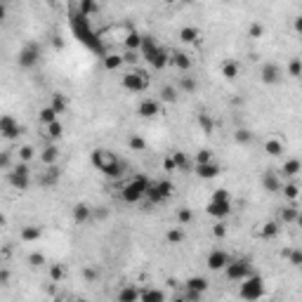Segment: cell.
<instances>
[{
  "instance_id": "1",
  "label": "cell",
  "mask_w": 302,
  "mask_h": 302,
  "mask_svg": "<svg viewBox=\"0 0 302 302\" xmlns=\"http://www.w3.org/2000/svg\"><path fill=\"white\" fill-rule=\"evenodd\" d=\"M71 31L76 33V38H78L85 48L95 50L97 54H104V48H102V43H99V38L95 33V29L90 26V21H88L85 15H80V12L73 15L71 17Z\"/></svg>"
},
{
  "instance_id": "2",
  "label": "cell",
  "mask_w": 302,
  "mask_h": 302,
  "mask_svg": "<svg viewBox=\"0 0 302 302\" xmlns=\"http://www.w3.org/2000/svg\"><path fill=\"white\" fill-rule=\"evenodd\" d=\"M92 163L97 170H102L107 177H121L125 170V163L113 151H107V149H95L92 151Z\"/></svg>"
},
{
  "instance_id": "3",
  "label": "cell",
  "mask_w": 302,
  "mask_h": 302,
  "mask_svg": "<svg viewBox=\"0 0 302 302\" xmlns=\"http://www.w3.org/2000/svg\"><path fill=\"white\" fill-rule=\"evenodd\" d=\"M142 54H144V59L151 64V69H156V71L165 69L170 64V52L165 48H160L159 43H156V38H151V36H144Z\"/></svg>"
},
{
  "instance_id": "4",
  "label": "cell",
  "mask_w": 302,
  "mask_h": 302,
  "mask_svg": "<svg viewBox=\"0 0 302 302\" xmlns=\"http://www.w3.org/2000/svg\"><path fill=\"white\" fill-rule=\"evenodd\" d=\"M149 184H151V182L144 177V175H132V177L123 184V189H121V198H123L125 203H140L144 196H146Z\"/></svg>"
},
{
  "instance_id": "5",
  "label": "cell",
  "mask_w": 302,
  "mask_h": 302,
  "mask_svg": "<svg viewBox=\"0 0 302 302\" xmlns=\"http://www.w3.org/2000/svg\"><path fill=\"white\" fill-rule=\"evenodd\" d=\"M206 210H208V215H210V217H215V220H224V217L229 215V210H231V198H229V194H227L224 189H217V191L210 196V201H208Z\"/></svg>"
},
{
  "instance_id": "6",
  "label": "cell",
  "mask_w": 302,
  "mask_h": 302,
  "mask_svg": "<svg viewBox=\"0 0 302 302\" xmlns=\"http://www.w3.org/2000/svg\"><path fill=\"white\" fill-rule=\"evenodd\" d=\"M238 295H241L243 300H260V298L265 295V281H262V276L255 274V271H253L250 276H246V279L241 281Z\"/></svg>"
},
{
  "instance_id": "7",
  "label": "cell",
  "mask_w": 302,
  "mask_h": 302,
  "mask_svg": "<svg viewBox=\"0 0 302 302\" xmlns=\"http://www.w3.org/2000/svg\"><path fill=\"white\" fill-rule=\"evenodd\" d=\"M173 196V182H168V179H160V182H151L149 184V189H146V203H149V208L151 206H159L163 201H168Z\"/></svg>"
},
{
  "instance_id": "8",
  "label": "cell",
  "mask_w": 302,
  "mask_h": 302,
  "mask_svg": "<svg viewBox=\"0 0 302 302\" xmlns=\"http://www.w3.org/2000/svg\"><path fill=\"white\" fill-rule=\"evenodd\" d=\"M253 274V267H250V260H231L229 265L224 267V276L229 279V281H234V284H241L246 276H250Z\"/></svg>"
},
{
  "instance_id": "9",
  "label": "cell",
  "mask_w": 302,
  "mask_h": 302,
  "mask_svg": "<svg viewBox=\"0 0 302 302\" xmlns=\"http://www.w3.org/2000/svg\"><path fill=\"white\" fill-rule=\"evenodd\" d=\"M40 54H43V50H40L38 43H26L17 54V64L21 69H33L38 62H40Z\"/></svg>"
},
{
  "instance_id": "10",
  "label": "cell",
  "mask_w": 302,
  "mask_h": 302,
  "mask_svg": "<svg viewBox=\"0 0 302 302\" xmlns=\"http://www.w3.org/2000/svg\"><path fill=\"white\" fill-rule=\"evenodd\" d=\"M7 182L19 189V191H26L29 189V184H31V170H29V163H17V168L15 170H10V175H7Z\"/></svg>"
},
{
  "instance_id": "11",
  "label": "cell",
  "mask_w": 302,
  "mask_h": 302,
  "mask_svg": "<svg viewBox=\"0 0 302 302\" xmlns=\"http://www.w3.org/2000/svg\"><path fill=\"white\" fill-rule=\"evenodd\" d=\"M123 88L130 90V92H144V90L149 88V76H146V71L135 69V71L125 73L123 76Z\"/></svg>"
},
{
  "instance_id": "12",
  "label": "cell",
  "mask_w": 302,
  "mask_h": 302,
  "mask_svg": "<svg viewBox=\"0 0 302 302\" xmlns=\"http://www.w3.org/2000/svg\"><path fill=\"white\" fill-rule=\"evenodd\" d=\"M281 76H284L281 66L274 64V62H267V64H262V69H260V80L265 85H276L281 80Z\"/></svg>"
},
{
  "instance_id": "13",
  "label": "cell",
  "mask_w": 302,
  "mask_h": 302,
  "mask_svg": "<svg viewBox=\"0 0 302 302\" xmlns=\"http://www.w3.org/2000/svg\"><path fill=\"white\" fill-rule=\"evenodd\" d=\"M21 132H24V127H21L19 121H15L12 116H2V118H0V135H2L5 140H17Z\"/></svg>"
},
{
  "instance_id": "14",
  "label": "cell",
  "mask_w": 302,
  "mask_h": 302,
  "mask_svg": "<svg viewBox=\"0 0 302 302\" xmlns=\"http://www.w3.org/2000/svg\"><path fill=\"white\" fill-rule=\"evenodd\" d=\"M206 262H208V267H210L213 271H222V269L231 262V257H229V253H227V250L215 248V250L208 253V260H206Z\"/></svg>"
},
{
  "instance_id": "15",
  "label": "cell",
  "mask_w": 302,
  "mask_h": 302,
  "mask_svg": "<svg viewBox=\"0 0 302 302\" xmlns=\"http://www.w3.org/2000/svg\"><path fill=\"white\" fill-rule=\"evenodd\" d=\"M260 182H262V187H265L269 194H276V191H281V187H284L281 175H279V173H274V170H265Z\"/></svg>"
},
{
  "instance_id": "16",
  "label": "cell",
  "mask_w": 302,
  "mask_h": 302,
  "mask_svg": "<svg viewBox=\"0 0 302 302\" xmlns=\"http://www.w3.org/2000/svg\"><path fill=\"white\" fill-rule=\"evenodd\" d=\"M137 113L142 116V118H156L160 113V102L159 99H151V97H146L140 102V107H137Z\"/></svg>"
},
{
  "instance_id": "17",
  "label": "cell",
  "mask_w": 302,
  "mask_h": 302,
  "mask_svg": "<svg viewBox=\"0 0 302 302\" xmlns=\"http://www.w3.org/2000/svg\"><path fill=\"white\" fill-rule=\"evenodd\" d=\"M194 173H196V177H201V179H213V177L220 175V165H217L215 160H208V163H196Z\"/></svg>"
},
{
  "instance_id": "18",
  "label": "cell",
  "mask_w": 302,
  "mask_h": 302,
  "mask_svg": "<svg viewBox=\"0 0 302 302\" xmlns=\"http://www.w3.org/2000/svg\"><path fill=\"white\" fill-rule=\"evenodd\" d=\"M92 208H90L88 203H76L73 206V210H71V217H73V222H78V224H85V222H90L92 220Z\"/></svg>"
},
{
  "instance_id": "19",
  "label": "cell",
  "mask_w": 302,
  "mask_h": 302,
  "mask_svg": "<svg viewBox=\"0 0 302 302\" xmlns=\"http://www.w3.org/2000/svg\"><path fill=\"white\" fill-rule=\"evenodd\" d=\"M170 64H173V66H177L182 73L191 71V66H194L191 57H189L187 52H173V54H170Z\"/></svg>"
},
{
  "instance_id": "20",
  "label": "cell",
  "mask_w": 302,
  "mask_h": 302,
  "mask_svg": "<svg viewBox=\"0 0 302 302\" xmlns=\"http://www.w3.org/2000/svg\"><path fill=\"white\" fill-rule=\"evenodd\" d=\"M302 173V160L300 159H288L284 160V165H281V175L288 179H293V177H298Z\"/></svg>"
},
{
  "instance_id": "21",
  "label": "cell",
  "mask_w": 302,
  "mask_h": 302,
  "mask_svg": "<svg viewBox=\"0 0 302 302\" xmlns=\"http://www.w3.org/2000/svg\"><path fill=\"white\" fill-rule=\"evenodd\" d=\"M135 300H142V293L135 286H125V288L118 290V302H135Z\"/></svg>"
},
{
  "instance_id": "22",
  "label": "cell",
  "mask_w": 302,
  "mask_h": 302,
  "mask_svg": "<svg viewBox=\"0 0 302 302\" xmlns=\"http://www.w3.org/2000/svg\"><path fill=\"white\" fill-rule=\"evenodd\" d=\"M187 290H189V293H198V295H203V293L208 290V281H206L203 276H191V279L187 281Z\"/></svg>"
},
{
  "instance_id": "23",
  "label": "cell",
  "mask_w": 302,
  "mask_h": 302,
  "mask_svg": "<svg viewBox=\"0 0 302 302\" xmlns=\"http://www.w3.org/2000/svg\"><path fill=\"white\" fill-rule=\"evenodd\" d=\"M142 43H144V36L142 33H137V31H130V33L125 36V48L132 50V52L142 50Z\"/></svg>"
},
{
  "instance_id": "24",
  "label": "cell",
  "mask_w": 302,
  "mask_h": 302,
  "mask_svg": "<svg viewBox=\"0 0 302 302\" xmlns=\"http://www.w3.org/2000/svg\"><path fill=\"white\" fill-rule=\"evenodd\" d=\"M57 159H59V149L50 144V146H45L43 149V154H40V160L45 163V165H57Z\"/></svg>"
},
{
  "instance_id": "25",
  "label": "cell",
  "mask_w": 302,
  "mask_h": 302,
  "mask_svg": "<svg viewBox=\"0 0 302 302\" xmlns=\"http://www.w3.org/2000/svg\"><path fill=\"white\" fill-rule=\"evenodd\" d=\"M123 64H125V57H121V54H107L104 57V69H109V71H116Z\"/></svg>"
},
{
  "instance_id": "26",
  "label": "cell",
  "mask_w": 302,
  "mask_h": 302,
  "mask_svg": "<svg viewBox=\"0 0 302 302\" xmlns=\"http://www.w3.org/2000/svg\"><path fill=\"white\" fill-rule=\"evenodd\" d=\"M298 208L295 206H286V208H281V213H279V217H281V222L284 224H293L295 220H298Z\"/></svg>"
},
{
  "instance_id": "27",
  "label": "cell",
  "mask_w": 302,
  "mask_h": 302,
  "mask_svg": "<svg viewBox=\"0 0 302 302\" xmlns=\"http://www.w3.org/2000/svg\"><path fill=\"white\" fill-rule=\"evenodd\" d=\"M265 151L269 156H281V154H284V142H281V140H267Z\"/></svg>"
},
{
  "instance_id": "28",
  "label": "cell",
  "mask_w": 302,
  "mask_h": 302,
  "mask_svg": "<svg viewBox=\"0 0 302 302\" xmlns=\"http://www.w3.org/2000/svg\"><path fill=\"white\" fill-rule=\"evenodd\" d=\"M99 7H97V0H78V12L80 15H85V17H90V15H95Z\"/></svg>"
},
{
  "instance_id": "29",
  "label": "cell",
  "mask_w": 302,
  "mask_h": 302,
  "mask_svg": "<svg viewBox=\"0 0 302 302\" xmlns=\"http://www.w3.org/2000/svg\"><path fill=\"white\" fill-rule=\"evenodd\" d=\"M198 36H201V33H198V29H194V26H184V29L179 31V40H182V43H196Z\"/></svg>"
},
{
  "instance_id": "30",
  "label": "cell",
  "mask_w": 302,
  "mask_h": 302,
  "mask_svg": "<svg viewBox=\"0 0 302 302\" xmlns=\"http://www.w3.org/2000/svg\"><path fill=\"white\" fill-rule=\"evenodd\" d=\"M19 236H21V241H38L43 236V229L40 227H24Z\"/></svg>"
},
{
  "instance_id": "31",
  "label": "cell",
  "mask_w": 302,
  "mask_h": 302,
  "mask_svg": "<svg viewBox=\"0 0 302 302\" xmlns=\"http://www.w3.org/2000/svg\"><path fill=\"white\" fill-rule=\"evenodd\" d=\"M281 191H284V196L288 198V201H298V198H300V187H298L295 182H288V184H284V187H281Z\"/></svg>"
},
{
  "instance_id": "32",
  "label": "cell",
  "mask_w": 302,
  "mask_h": 302,
  "mask_svg": "<svg viewBox=\"0 0 302 302\" xmlns=\"http://www.w3.org/2000/svg\"><path fill=\"white\" fill-rule=\"evenodd\" d=\"M222 76H224V78H227V80H234V78H236V76H238V64H236V62H224V64H222Z\"/></svg>"
},
{
  "instance_id": "33",
  "label": "cell",
  "mask_w": 302,
  "mask_h": 302,
  "mask_svg": "<svg viewBox=\"0 0 302 302\" xmlns=\"http://www.w3.org/2000/svg\"><path fill=\"white\" fill-rule=\"evenodd\" d=\"M57 111H54L52 107H45V109H40V113H38V118H40V123H45V125H50L57 121Z\"/></svg>"
},
{
  "instance_id": "34",
  "label": "cell",
  "mask_w": 302,
  "mask_h": 302,
  "mask_svg": "<svg viewBox=\"0 0 302 302\" xmlns=\"http://www.w3.org/2000/svg\"><path fill=\"white\" fill-rule=\"evenodd\" d=\"M160 102H177V88H173V85H163L160 88Z\"/></svg>"
},
{
  "instance_id": "35",
  "label": "cell",
  "mask_w": 302,
  "mask_h": 302,
  "mask_svg": "<svg viewBox=\"0 0 302 302\" xmlns=\"http://www.w3.org/2000/svg\"><path fill=\"white\" fill-rule=\"evenodd\" d=\"M234 140H236L238 144H250L253 142V132L246 130V127H238V130L234 132Z\"/></svg>"
},
{
  "instance_id": "36",
  "label": "cell",
  "mask_w": 302,
  "mask_h": 302,
  "mask_svg": "<svg viewBox=\"0 0 302 302\" xmlns=\"http://www.w3.org/2000/svg\"><path fill=\"white\" fill-rule=\"evenodd\" d=\"M142 300L144 302H163L165 300V293H163V290H144Z\"/></svg>"
},
{
  "instance_id": "37",
  "label": "cell",
  "mask_w": 302,
  "mask_h": 302,
  "mask_svg": "<svg viewBox=\"0 0 302 302\" xmlns=\"http://www.w3.org/2000/svg\"><path fill=\"white\" fill-rule=\"evenodd\" d=\"M179 90H182V92H189V95L196 92V80L191 76H182V78H179Z\"/></svg>"
},
{
  "instance_id": "38",
  "label": "cell",
  "mask_w": 302,
  "mask_h": 302,
  "mask_svg": "<svg viewBox=\"0 0 302 302\" xmlns=\"http://www.w3.org/2000/svg\"><path fill=\"white\" fill-rule=\"evenodd\" d=\"M50 107H52L57 113H64V111H66V97H64V95H54Z\"/></svg>"
},
{
  "instance_id": "39",
  "label": "cell",
  "mask_w": 302,
  "mask_h": 302,
  "mask_svg": "<svg viewBox=\"0 0 302 302\" xmlns=\"http://www.w3.org/2000/svg\"><path fill=\"white\" fill-rule=\"evenodd\" d=\"M45 127H48V137H50V140H59V137H62V132H64V127H62V123H59V121H54V123L45 125Z\"/></svg>"
},
{
  "instance_id": "40",
  "label": "cell",
  "mask_w": 302,
  "mask_h": 302,
  "mask_svg": "<svg viewBox=\"0 0 302 302\" xmlns=\"http://www.w3.org/2000/svg\"><path fill=\"white\" fill-rule=\"evenodd\" d=\"M260 234H262V238H274L279 234V222H267Z\"/></svg>"
},
{
  "instance_id": "41",
  "label": "cell",
  "mask_w": 302,
  "mask_h": 302,
  "mask_svg": "<svg viewBox=\"0 0 302 302\" xmlns=\"http://www.w3.org/2000/svg\"><path fill=\"white\" fill-rule=\"evenodd\" d=\"M173 156H175V160H177V168L182 170V173H184V170H191V159H187L182 151H175Z\"/></svg>"
},
{
  "instance_id": "42",
  "label": "cell",
  "mask_w": 302,
  "mask_h": 302,
  "mask_svg": "<svg viewBox=\"0 0 302 302\" xmlns=\"http://www.w3.org/2000/svg\"><path fill=\"white\" fill-rule=\"evenodd\" d=\"M284 255L293 267H302V250H286Z\"/></svg>"
},
{
  "instance_id": "43",
  "label": "cell",
  "mask_w": 302,
  "mask_h": 302,
  "mask_svg": "<svg viewBox=\"0 0 302 302\" xmlns=\"http://www.w3.org/2000/svg\"><path fill=\"white\" fill-rule=\"evenodd\" d=\"M127 144H130L132 151H144V149H146V142H144L142 137H137V135H132V137L127 140Z\"/></svg>"
},
{
  "instance_id": "44",
  "label": "cell",
  "mask_w": 302,
  "mask_h": 302,
  "mask_svg": "<svg viewBox=\"0 0 302 302\" xmlns=\"http://www.w3.org/2000/svg\"><path fill=\"white\" fill-rule=\"evenodd\" d=\"M194 220V213L189 210V208H179V213H177V222L179 224H189Z\"/></svg>"
},
{
  "instance_id": "45",
  "label": "cell",
  "mask_w": 302,
  "mask_h": 302,
  "mask_svg": "<svg viewBox=\"0 0 302 302\" xmlns=\"http://www.w3.org/2000/svg\"><path fill=\"white\" fill-rule=\"evenodd\" d=\"M288 73H290L293 78H300L302 76V62L300 59H293V62L288 64Z\"/></svg>"
},
{
  "instance_id": "46",
  "label": "cell",
  "mask_w": 302,
  "mask_h": 302,
  "mask_svg": "<svg viewBox=\"0 0 302 302\" xmlns=\"http://www.w3.org/2000/svg\"><path fill=\"white\" fill-rule=\"evenodd\" d=\"M165 238L170 241V243H182V238H184V231L182 229H170L165 234Z\"/></svg>"
},
{
  "instance_id": "47",
  "label": "cell",
  "mask_w": 302,
  "mask_h": 302,
  "mask_svg": "<svg viewBox=\"0 0 302 302\" xmlns=\"http://www.w3.org/2000/svg\"><path fill=\"white\" fill-rule=\"evenodd\" d=\"M31 159H33V146H29V144H26V146H21V149H19V160L29 163Z\"/></svg>"
},
{
  "instance_id": "48",
  "label": "cell",
  "mask_w": 302,
  "mask_h": 302,
  "mask_svg": "<svg viewBox=\"0 0 302 302\" xmlns=\"http://www.w3.org/2000/svg\"><path fill=\"white\" fill-rule=\"evenodd\" d=\"M198 123H201V127H203V130H206L208 135L213 132L215 123H213V121H210V118H208V116H206V113H201V116H198Z\"/></svg>"
},
{
  "instance_id": "49",
  "label": "cell",
  "mask_w": 302,
  "mask_h": 302,
  "mask_svg": "<svg viewBox=\"0 0 302 302\" xmlns=\"http://www.w3.org/2000/svg\"><path fill=\"white\" fill-rule=\"evenodd\" d=\"M208 160H213V151H208V149H201V151L196 154V163H208Z\"/></svg>"
},
{
  "instance_id": "50",
  "label": "cell",
  "mask_w": 302,
  "mask_h": 302,
  "mask_svg": "<svg viewBox=\"0 0 302 302\" xmlns=\"http://www.w3.org/2000/svg\"><path fill=\"white\" fill-rule=\"evenodd\" d=\"M213 234L217 236V238H224V236H227V224L220 220V222H217V224L213 227Z\"/></svg>"
},
{
  "instance_id": "51",
  "label": "cell",
  "mask_w": 302,
  "mask_h": 302,
  "mask_svg": "<svg viewBox=\"0 0 302 302\" xmlns=\"http://www.w3.org/2000/svg\"><path fill=\"white\" fill-rule=\"evenodd\" d=\"M163 168H165V170H170V173L179 170V168H177V160H175V156H168V159L163 160Z\"/></svg>"
},
{
  "instance_id": "52",
  "label": "cell",
  "mask_w": 302,
  "mask_h": 302,
  "mask_svg": "<svg viewBox=\"0 0 302 302\" xmlns=\"http://www.w3.org/2000/svg\"><path fill=\"white\" fill-rule=\"evenodd\" d=\"M62 276H64V269L57 265V267H50V279L52 281H62Z\"/></svg>"
},
{
  "instance_id": "53",
  "label": "cell",
  "mask_w": 302,
  "mask_h": 302,
  "mask_svg": "<svg viewBox=\"0 0 302 302\" xmlns=\"http://www.w3.org/2000/svg\"><path fill=\"white\" fill-rule=\"evenodd\" d=\"M83 276H85V281H97V279H99V271L92 269V267H88V269L83 271Z\"/></svg>"
},
{
  "instance_id": "54",
  "label": "cell",
  "mask_w": 302,
  "mask_h": 302,
  "mask_svg": "<svg viewBox=\"0 0 302 302\" xmlns=\"http://www.w3.org/2000/svg\"><path fill=\"white\" fill-rule=\"evenodd\" d=\"M29 262H31V265L33 267H38V265H43V262H45V257H43V255H40V253H33V255H29Z\"/></svg>"
},
{
  "instance_id": "55",
  "label": "cell",
  "mask_w": 302,
  "mask_h": 302,
  "mask_svg": "<svg viewBox=\"0 0 302 302\" xmlns=\"http://www.w3.org/2000/svg\"><path fill=\"white\" fill-rule=\"evenodd\" d=\"M262 31H265V29H262L260 24H253V26H250V36H253V38L262 36Z\"/></svg>"
},
{
  "instance_id": "56",
  "label": "cell",
  "mask_w": 302,
  "mask_h": 302,
  "mask_svg": "<svg viewBox=\"0 0 302 302\" xmlns=\"http://www.w3.org/2000/svg\"><path fill=\"white\" fill-rule=\"evenodd\" d=\"M293 26H295V31H298V33H302V15H300V17H295V24H293Z\"/></svg>"
},
{
  "instance_id": "57",
  "label": "cell",
  "mask_w": 302,
  "mask_h": 302,
  "mask_svg": "<svg viewBox=\"0 0 302 302\" xmlns=\"http://www.w3.org/2000/svg\"><path fill=\"white\" fill-rule=\"evenodd\" d=\"M295 224H298V227H302V213H298V220H295Z\"/></svg>"
},
{
  "instance_id": "58",
  "label": "cell",
  "mask_w": 302,
  "mask_h": 302,
  "mask_svg": "<svg viewBox=\"0 0 302 302\" xmlns=\"http://www.w3.org/2000/svg\"><path fill=\"white\" fill-rule=\"evenodd\" d=\"M7 2H12V0H2V5H7Z\"/></svg>"
},
{
  "instance_id": "59",
  "label": "cell",
  "mask_w": 302,
  "mask_h": 302,
  "mask_svg": "<svg viewBox=\"0 0 302 302\" xmlns=\"http://www.w3.org/2000/svg\"><path fill=\"white\" fill-rule=\"evenodd\" d=\"M165 2H177V0H165Z\"/></svg>"
}]
</instances>
